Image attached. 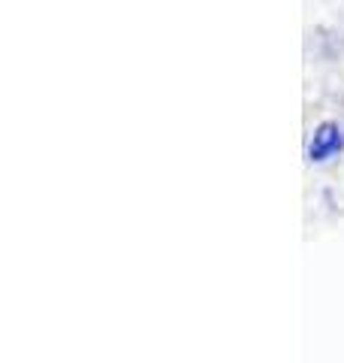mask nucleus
<instances>
[{
  "label": "nucleus",
  "instance_id": "obj_1",
  "mask_svg": "<svg viewBox=\"0 0 344 363\" xmlns=\"http://www.w3.org/2000/svg\"><path fill=\"white\" fill-rule=\"evenodd\" d=\"M341 149V133L338 128H332V124H326V128H320L314 143H311V157L314 161H326L329 155H336Z\"/></svg>",
  "mask_w": 344,
  "mask_h": 363
}]
</instances>
